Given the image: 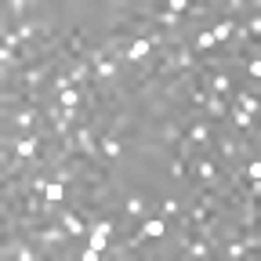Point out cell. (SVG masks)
Segmentation results:
<instances>
[{
	"label": "cell",
	"mask_w": 261,
	"mask_h": 261,
	"mask_svg": "<svg viewBox=\"0 0 261 261\" xmlns=\"http://www.w3.org/2000/svg\"><path fill=\"white\" fill-rule=\"evenodd\" d=\"M203 106H207V113H211V116H218V120L225 116V98H221V94H214V98H207V102H203Z\"/></svg>",
	"instance_id": "cell-16"
},
{
	"label": "cell",
	"mask_w": 261,
	"mask_h": 261,
	"mask_svg": "<svg viewBox=\"0 0 261 261\" xmlns=\"http://www.w3.org/2000/svg\"><path fill=\"white\" fill-rule=\"evenodd\" d=\"M87 73H91V69H87V62H73L69 69H65V76H69V84H73V87H76V84H84V80H87Z\"/></svg>",
	"instance_id": "cell-9"
},
{
	"label": "cell",
	"mask_w": 261,
	"mask_h": 261,
	"mask_svg": "<svg viewBox=\"0 0 261 261\" xmlns=\"http://www.w3.org/2000/svg\"><path fill=\"white\" fill-rule=\"evenodd\" d=\"M94 76H98V80H113V76H116V65H113L109 58H102V51L94 55Z\"/></svg>",
	"instance_id": "cell-5"
},
{
	"label": "cell",
	"mask_w": 261,
	"mask_h": 261,
	"mask_svg": "<svg viewBox=\"0 0 261 261\" xmlns=\"http://www.w3.org/2000/svg\"><path fill=\"white\" fill-rule=\"evenodd\" d=\"M163 232H167V221H163V218H149V221L142 225V232L130 240L127 247H138L142 240H163Z\"/></svg>",
	"instance_id": "cell-1"
},
{
	"label": "cell",
	"mask_w": 261,
	"mask_h": 261,
	"mask_svg": "<svg viewBox=\"0 0 261 261\" xmlns=\"http://www.w3.org/2000/svg\"><path fill=\"white\" fill-rule=\"evenodd\" d=\"M40 196H44L47 203H62V196H65V185H62V181H47Z\"/></svg>",
	"instance_id": "cell-11"
},
{
	"label": "cell",
	"mask_w": 261,
	"mask_h": 261,
	"mask_svg": "<svg viewBox=\"0 0 261 261\" xmlns=\"http://www.w3.org/2000/svg\"><path fill=\"white\" fill-rule=\"evenodd\" d=\"M22 257V261H33V257H37V250H33V247H25V243H8L4 247V257Z\"/></svg>",
	"instance_id": "cell-8"
},
{
	"label": "cell",
	"mask_w": 261,
	"mask_h": 261,
	"mask_svg": "<svg viewBox=\"0 0 261 261\" xmlns=\"http://www.w3.org/2000/svg\"><path fill=\"white\" fill-rule=\"evenodd\" d=\"M123 207H127V214H130V218H142V211H145L142 196H127V203H123Z\"/></svg>",
	"instance_id": "cell-20"
},
{
	"label": "cell",
	"mask_w": 261,
	"mask_h": 261,
	"mask_svg": "<svg viewBox=\"0 0 261 261\" xmlns=\"http://www.w3.org/2000/svg\"><path fill=\"white\" fill-rule=\"evenodd\" d=\"M178 65H181V69H192V65H196V58H192V51H189V47H181V51H178Z\"/></svg>",
	"instance_id": "cell-27"
},
{
	"label": "cell",
	"mask_w": 261,
	"mask_h": 261,
	"mask_svg": "<svg viewBox=\"0 0 261 261\" xmlns=\"http://www.w3.org/2000/svg\"><path fill=\"white\" fill-rule=\"evenodd\" d=\"M25 8H29V4H25V0H11V4H8V11H11L15 18H18V15H22Z\"/></svg>",
	"instance_id": "cell-32"
},
{
	"label": "cell",
	"mask_w": 261,
	"mask_h": 261,
	"mask_svg": "<svg viewBox=\"0 0 261 261\" xmlns=\"http://www.w3.org/2000/svg\"><path fill=\"white\" fill-rule=\"evenodd\" d=\"M243 254H247V243H243V240H240V243H228V247H225V257H243Z\"/></svg>",
	"instance_id": "cell-26"
},
{
	"label": "cell",
	"mask_w": 261,
	"mask_h": 261,
	"mask_svg": "<svg viewBox=\"0 0 261 261\" xmlns=\"http://www.w3.org/2000/svg\"><path fill=\"white\" fill-rule=\"evenodd\" d=\"M185 8H189V0H171V8H167V11L178 15V11H185Z\"/></svg>",
	"instance_id": "cell-36"
},
{
	"label": "cell",
	"mask_w": 261,
	"mask_h": 261,
	"mask_svg": "<svg viewBox=\"0 0 261 261\" xmlns=\"http://www.w3.org/2000/svg\"><path fill=\"white\" fill-rule=\"evenodd\" d=\"M33 120H37V113L25 109V113H15V127H33Z\"/></svg>",
	"instance_id": "cell-23"
},
{
	"label": "cell",
	"mask_w": 261,
	"mask_h": 261,
	"mask_svg": "<svg viewBox=\"0 0 261 261\" xmlns=\"http://www.w3.org/2000/svg\"><path fill=\"white\" fill-rule=\"evenodd\" d=\"M232 33H236V25L225 18V22H218V25L211 29V37H214V44H225V40H232Z\"/></svg>",
	"instance_id": "cell-7"
},
{
	"label": "cell",
	"mask_w": 261,
	"mask_h": 261,
	"mask_svg": "<svg viewBox=\"0 0 261 261\" xmlns=\"http://www.w3.org/2000/svg\"><path fill=\"white\" fill-rule=\"evenodd\" d=\"M73 178H76V174H73L69 167H62V171H58V181H62V185H65V181H73Z\"/></svg>",
	"instance_id": "cell-38"
},
{
	"label": "cell",
	"mask_w": 261,
	"mask_h": 261,
	"mask_svg": "<svg viewBox=\"0 0 261 261\" xmlns=\"http://www.w3.org/2000/svg\"><path fill=\"white\" fill-rule=\"evenodd\" d=\"M236 127H243V130H254V116H247L243 109L236 113Z\"/></svg>",
	"instance_id": "cell-29"
},
{
	"label": "cell",
	"mask_w": 261,
	"mask_h": 261,
	"mask_svg": "<svg viewBox=\"0 0 261 261\" xmlns=\"http://www.w3.org/2000/svg\"><path fill=\"white\" fill-rule=\"evenodd\" d=\"M33 33H37V29H33L29 22H25V25H18V40H29V37H33Z\"/></svg>",
	"instance_id": "cell-34"
},
{
	"label": "cell",
	"mask_w": 261,
	"mask_h": 261,
	"mask_svg": "<svg viewBox=\"0 0 261 261\" xmlns=\"http://www.w3.org/2000/svg\"><path fill=\"white\" fill-rule=\"evenodd\" d=\"M58 102H62V109H76V106H80V91H76V87H65V91L58 94Z\"/></svg>",
	"instance_id": "cell-13"
},
{
	"label": "cell",
	"mask_w": 261,
	"mask_h": 261,
	"mask_svg": "<svg viewBox=\"0 0 261 261\" xmlns=\"http://www.w3.org/2000/svg\"><path fill=\"white\" fill-rule=\"evenodd\" d=\"M240 109H243L247 116H254V113H257V98H254V94H240Z\"/></svg>",
	"instance_id": "cell-22"
},
{
	"label": "cell",
	"mask_w": 261,
	"mask_h": 261,
	"mask_svg": "<svg viewBox=\"0 0 261 261\" xmlns=\"http://www.w3.org/2000/svg\"><path fill=\"white\" fill-rule=\"evenodd\" d=\"M149 51H152L149 37H138V40H130V44H127V51H123V55H127V62H142Z\"/></svg>",
	"instance_id": "cell-3"
},
{
	"label": "cell",
	"mask_w": 261,
	"mask_h": 261,
	"mask_svg": "<svg viewBox=\"0 0 261 261\" xmlns=\"http://www.w3.org/2000/svg\"><path fill=\"white\" fill-rule=\"evenodd\" d=\"M247 73H250V76H254V80H257V76H261V62H257V58H250V65H247Z\"/></svg>",
	"instance_id": "cell-35"
},
{
	"label": "cell",
	"mask_w": 261,
	"mask_h": 261,
	"mask_svg": "<svg viewBox=\"0 0 261 261\" xmlns=\"http://www.w3.org/2000/svg\"><path fill=\"white\" fill-rule=\"evenodd\" d=\"M69 127H73L69 120H55V135L58 138H69Z\"/></svg>",
	"instance_id": "cell-30"
},
{
	"label": "cell",
	"mask_w": 261,
	"mask_h": 261,
	"mask_svg": "<svg viewBox=\"0 0 261 261\" xmlns=\"http://www.w3.org/2000/svg\"><path fill=\"white\" fill-rule=\"evenodd\" d=\"M211 87H214V94H225V91H228V76H225V73H214Z\"/></svg>",
	"instance_id": "cell-25"
},
{
	"label": "cell",
	"mask_w": 261,
	"mask_h": 261,
	"mask_svg": "<svg viewBox=\"0 0 261 261\" xmlns=\"http://www.w3.org/2000/svg\"><path fill=\"white\" fill-rule=\"evenodd\" d=\"M207 138H211V127H207V123H192V130H189V142H200V145H203Z\"/></svg>",
	"instance_id": "cell-17"
},
{
	"label": "cell",
	"mask_w": 261,
	"mask_h": 261,
	"mask_svg": "<svg viewBox=\"0 0 261 261\" xmlns=\"http://www.w3.org/2000/svg\"><path fill=\"white\" fill-rule=\"evenodd\" d=\"M196 171H200V178H203L211 189H218V167H214L211 160H200V163H196Z\"/></svg>",
	"instance_id": "cell-6"
},
{
	"label": "cell",
	"mask_w": 261,
	"mask_h": 261,
	"mask_svg": "<svg viewBox=\"0 0 261 261\" xmlns=\"http://www.w3.org/2000/svg\"><path fill=\"white\" fill-rule=\"evenodd\" d=\"M247 178H250V181H257V178H261V163H257V160H250V163H247Z\"/></svg>",
	"instance_id": "cell-31"
},
{
	"label": "cell",
	"mask_w": 261,
	"mask_h": 261,
	"mask_svg": "<svg viewBox=\"0 0 261 261\" xmlns=\"http://www.w3.org/2000/svg\"><path fill=\"white\" fill-rule=\"evenodd\" d=\"M58 221H62V228H65V232H69V236H84L87 232V225L73 214V211H65V214H58Z\"/></svg>",
	"instance_id": "cell-4"
},
{
	"label": "cell",
	"mask_w": 261,
	"mask_h": 261,
	"mask_svg": "<svg viewBox=\"0 0 261 261\" xmlns=\"http://www.w3.org/2000/svg\"><path fill=\"white\" fill-rule=\"evenodd\" d=\"M65 236H69L65 228H47V232H40V243H47V247H58Z\"/></svg>",
	"instance_id": "cell-14"
},
{
	"label": "cell",
	"mask_w": 261,
	"mask_h": 261,
	"mask_svg": "<svg viewBox=\"0 0 261 261\" xmlns=\"http://www.w3.org/2000/svg\"><path fill=\"white\" fill-rule=\"evenodd\" d=\"M181 207H178V200H167V203H163V218H174Z\"/></svg>",
	"instance_id": "cell-33"
},
{
	"label": "cell",
	"mask_w": 261,
	"mask_h": 261,
	"mask_svg": "<svg viewBox=\"0 0 261 261\" xmlns=\"http://www.w3.org/2000/svg\"><path fill=\"white\" fill-rule=\"evenodd\" d=\"M160 130H163V135H160V138H163V142H167V145H178V142H181V130H178V123H163Z\"/></svg>",
	"instance_id": "cell-15"
},
{
	"label": "cell",
	"mask_w": 261,
	"mask_h": 261,
	"mask_svg": "<svg viewBox=\"0 0 261 261\" xmlns=\"http://www.w3.org/2000/svg\"><path fill=\"white\" fill-rule=\"evenodd\" d=\"M102 152H106L109 160H116V156H120V142H116L113 135H109V138H102Z\"/></svg>",
	"instance_id": "cell-21"
},
{
	"label": "cell",
	"mask_w": 261,
	"mask_h": 261,
	"mask_svg": "<svg viewBox=\"0 0 261 261\" xmlns=\"http://www.w3.org/2000/svg\"><path fill=\"white\" fill-rule=\"evenodd\" d=\"M76 145H80L87 156H98V149H94V138H91V130H87V127H80V130H76Z\"/></svg>",
	"instance_id": "cell-12"
},
{
	"label": "cell",
	"mask_w": 261,
	"mask_h": 261,
	"mask_svg": "<svg viewBox=\"0 0 261 261\" xmlns=\"http://www.w3.org/2000/svg\"><path fill=\"white\" fill-rule=\"evenodd\" d=\"M211 47H218L214 37H211V33H200V37H196V51H211Z\"/></svg>",
	"instance_id": "cell-24"
},
{
	"label": "cell",
	"mask_w": 261,
	"mask_h": 261,
	"mask_svg": "<svg viewBox=\"0 0 261 261\" xmlns=\"http://www.w3.org/2000/svg\"><path fill=\"white\" fill-rule=\"evenodd\" d=\"M15 152H18V160H33V156H37V138H18Z\"/></svg>",
	"instance_id": "cell-10"
},
{
	"label": "cell",
	"mask_w": 261,
	"mask_h": 261,
	"mask_svg": "<svg viewBox=\"0 0 261 261\" xmlns=\"http://www.w3.org/2000/svg\"><path fill=\"white\" fill-rule=\"evenodd\" d=\"M44 76H47V65H37V69H29L22 80H25L29 87H37V84H44Z\"/></svg>",
	"instance_id": "cell-18"
},
{
	"label": "cell",
	"mask_w": 261,
	"mask_h": 261,
	"mask_svg": "<svg viewBox=\"0 0 261 261\" xmlns=\"http://www.w3.org/2000/svg\"><path fill=\"white\" fill-rule=\"evenodd\" d=\"M156 22L167 25V29H174V25H178V15H174V11H163V15H156Z\"/></svg>",
	"instance_id": "cell-28"
},
{
	"label": "cell",
	"mask_w": 261,
	"mask_h": 261,
	"mask_svg": "<svg viewBox=\"0 0 261 261\" xmlns=\"http://www.w3.org/2000/svg\"><path fill=\"white\" fill-rule=\"evenodd\" d=\"M185 254H189V257H211V247H207L203 240H196V243L185 247Z\"/></svg>",
	"instance_id": "cell-19"
},
{
	"label": "cell",
	"mask_w": 261,
	"mask_h": 261,
	"mask_svg": "<svg viewBox=\"0 0 261 261\" xmlns=\"http://www.w3.org/2000/svg\"><path fill=\"white\" fill-rule=\"evenodd\" d=\"M109 236H113V221H98V225L91 228V247L102 254V250L109 247Z\"/></svg>",
	"instance_id": "cell-2"
},
{
	"label": "cell",
	"mask_w": 261,
	"mask_h": 261,
	"mask_svg": "<svg viewBox=\"0 0 261 261\" xmlns=\"http://www.w3.org/2000/svg\"><path fill=\"white\" fill-rule=\"evenodd\" d=\"M171 174H174V178H181V174H185V163H181V160H174V163H171Z\"/></svg>",
	"instance_id": "cell-37"
}]
</instances>
